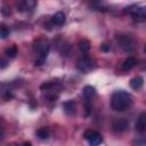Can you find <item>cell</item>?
<instances>
[{"mask_svg": "<svg viewBox=\"0 0 146 146\" xmlns=\"http://www.w3.org/2000/svg\"><path fill=\"white\" fill-rule=\"evenodd\" d=\"M94 66H95V65H94L91 58H89L88 56H83V57L79 58V60H78V63H76L78 70L81 71V72H84V73H86V72H89L90 70H92Z\"/></svg>", "mask_w": 146, "mask_h": 146, "instance_id": "8992f818", "label": "cell"}, {"mask_svg": "<svg viewBox=\"0 0 146 146\" xmlns=\"http://www.w3.org/2000/svg\"><path fill=\"white\" fill-rule=\"evenodd\" d=\"M143 86H144V79L141 76H139V75L138 76H135L133 79L130 80V87L132 89H135V90L140 89Z\"/></svg>", "mask_w": 146, "mask_h": 146, "instance_id": "4fadbf2b", "label": "cell"}, {"mask_svg": "<svg viewBox=\"0 0 146 146\" xmlns=\"http://www.w3.org/2000/svg\"><path fill=\"white\" fill-rule=\"evenodd\" d=\"M8 146H21V145H17V144H10V145H8Z\"/></svg>", "mask_w": 146, "mask_h": 146, "instance_id": "cb8c5ba5", "label": "cell"}, {"mask_svg": "<svg viewBox=\"0 0 146 146\" xmlns=\"http://www.w3.org/2000/svg\"><path fill=\"white\" fill-rule=\"evenodd\" d=\"M125 11L129 13L135 21H144L146 19V7L145 6H130L125 8Z\"/></svg>", "mask_w": 146, "mask_h": 146, "instance_id": "3957f363", "label": "cell"}, {"mask_svg": "<svg viewBox=\"0 0 146 146\" xmlns=\"http://www.w3.org/2000/svg\"><path fill=\"white\" fill-rule=\"evenodd\" d=\"M79 49L82 52H88L90 50V42L88 40H81L79 42Z\"/></svg>", "mask_w": 146, "mask_h": 146, "instance_id": "9a60e30c", "label": "cell"}, {"mask_svg": "<svg viewBox=\"0 0 146 146\" xmlns=\"http://www.w3.org/2000/svg\"><path fill=\"white\" fill-rule=\"evenodd\" d=\"M84 138L88 141V144L90 146H98L103 143V137L99 132L95 131V130H87L84 132Z\"/></svg>", "mask_w": 146, "mask_h": 146, "instance_id": "277c9868", "label": "cell"}, {"mask_svg": "<svg viewBox=\"0 0 146 146\" xmlns=\"http://www.w3.org/2000/svg\"><path fill=\"white\" fill-rule=\"evenodd\" d=\"M56 87V83L55 82H44L43 84H41L40 89L43 90V91H50L51 89H54Z\"/></svg>", "mask_w": 146, "mask_h": 146, "instance_id": "ac0fdd59", "label": "cell"}, {"mask_svg": "<svg viewBox=\"0 0 146 146\" xmlns=\"http://www.w3.org/2000/svg\"><path fill=\"white\" fill-rule=\"evenodd\" d=\"M120 48L125 52H131L135 49V40L129 35H121L117 39Z\"/></svg>", "mask_w": 146, "mask_h": 146, "instance_id": "5b68a950", "label": "cell"}, {"mask_svg": "<svg viewBox=\"0 0 146 146\" xmlns=\"http://www.w3.org/2000/svg\"><path fill=\"white\" fill-rule=\"evenodd\" d=\"M100 49H102L103 51H108V50L111 49V47H110L107 43H104V44H102V46H100Z\"/></svg>", "mask_w": 146, "mask_h": 146, "instance_id": "ffe728a7", "label": "cell"}, {"mask_svg": "<svg viewBox=\"0 0 146 146\" xmlns=\"http://www.w3.org/2000/svg\"><path fill=\"white\" fill-rule=\"evenodd\" d=\"M137 64V60L136 58L133 57H128L123 63H122V70L123 71H130L131 68H133Z\"/></svg>", "mask_w": 146, "mask_h": 146, "instance_id": "7c38bea8", "label": "cell"}, {"mask_svg": "<svg viewBox=\"0 0 146 146\" xmlns=\"http://www.w3.org/2000/svg\"><path fill=\"white\" fill-rule=\"evenodd\" d=\"M0 36H1V39H6L7 36H9V29H8L5 24L1 25V29H0Z\"/></svg>", "mask_w": 146, "mask_h": 146, "instance_id": "d6986e66", "label": "cell"}, {"mask_svg": "<svg viewBox=\"0 0 146 146\" xmlns=\"http://www.w3.org/2000/svg\"><path fill=\"white\" fill-rule=\"evenodd\" d=\"M36 136L40 139H48V137H49V130L47 128H40L36 131Z\"/></svg>", "mask_w": 146, "mask_h": 146, "instance_id": "e0dca14e", "label": "cell"}, {"mask_svg": "<svg viewBox=\"0 0 146 146\" xmlns=\"http://www.w3.org/2000/svg\"><path fill=\"white\" fill-rule=\"evenodd\" d=\"M5 55L7 57H9V58H14L17 55V48H16V46H11V47L7 48L5 50Z\"/></svg>", "mask_w": 146, "mask_h": 146, "instance_id": "2e32d148", "label": "cell"}, {"mask_svg": "<svg viewBox=\"0 0 146 146\" xmlns=\"http://www.w3.org/2000/svg\"><path fill=\"white\" fill-rule=\"evenodd\" d=\"M1 13H2L3 15H8V14H9L10 11L8 10V8H7L6 6H2V9H1Z\"/></svg>", "mask_w": 146, "mask_h": 146, "instance_id": "44dd1931", "label": "cell"}, {"mask_svg": "<svg viewBox=\"0 0 146 146\" xmlns=\"http://www.w3.org/2000/svg\"><path fill=\"white\" fill-rule=\"evenodd\" d=\"M35 6H36V2H35V1H32V0H24V1H22V2L18 5V8H19L21 11H30V10H32Z\"/></svg>", "mask_w": 146, "mask_h": 146, "instance_id": "8fae6325", "label": "cell"}, {"mask_svg": "<svg viewBox=\"0 0 146 146\" xmlns=\"http://www.w3.org/2000/svg\"><path fill=\"white\" fill-rule=\"evenodd\" d=\"M34 49L38 52V58L35 59V66L42 65L49 54V43L46 39H39L34 43Z\"/></svg>", "mask_w": 146, "mask_h": 146, "instance_id": "7a4b0ae2", "label": "cell"}, {"mask_svg": "<svg viewBox=\"0 0 146 146\" xmlns=\"http://www.w3.org/2000/svg\"><path fill=\"white\" fill-rule=\"evenodd\" d=\"M135 129L137 132H140V133L146 131V112H143L138 115L135 124Z\"/></svg>", "mask_w": 146, "mask_h": 146, "instance_id": "ba28073f", "label": "cell"}, {"mask_svg": "<svg viewBox=\"0 0 146 146\" xmlns=\"http://www.w3.org/2000/svg\"><path fill=\"white\" fill-rule=\"evenodd\" d=\"M63 108H64L66 114L72 115V114L75 113V103L73 100H67L63 104Z\"/></svg>", "mask_w": 146, "mask_h": 146, "instance_id": "5bb4252c", "label": "cell"}, {"mask_svg": "<svg viewBox=\"0 0 146 146\" xmlns=\"http://www.w3.org/2000/svg\"><path fill=\"white\" fill-rule=\"evenodd\" d=\"M66 21V17H65V14L62 13V11H57L52 17H51V23L54 25H57V26H60L65 23Z\"/></svg>", "mask_w": 146, "mask_h": 146, "instance_id": "30bf717a", "label": "cell"}, {"mask_svg": "<svg viewBox=\"0 0 146 146\" xmlns=\"http://www.w3.org/2000/svg\"><path fill=\"white\" fill-rule=\"evenodd\" d=\"M128 128H129V123L125 119H115L112 122V129L116 133H122L127 131Z\"/></svg>", "mask_w": 146, "mask_h": 146, "instance_id": "52a82bcc", "label": "cell"}, {"mask_svg": "<svg viewBox=\"0 0 146 146\" xmlns=\"http://www.w3.org/2000/svg\"><path fill=\"white\" fill-rule=\"evenodd\" d=\"M21 146H32V144L30 141H24L23 144H21Z\"/></svg>", "mask_w": 146, "mask_h": 146, "instance_id": "603a6c76", "label": "cell"}, {"mask_svg": "<svg viewBox=\"0 0 146 146\" xmlns=\"http://www.w3.org/2000/svg\"><path fill=\"white\" fill-rule=\"evenodd\" d=\"M82 95H83V98L86 99L87 103L91 102L96 97V89L92 86H86L82 90Z\"/></svg>", "mask_w": 146, "mask_h": 146, "instance_id": "9c48e42d", "label": "cell"}, {"mask_svg": "<svg viewBox=\"0 0 146 146\" xmlns=\"http://www.w3.org/2000/svg\"><path fill=\"white\" fill-rule=\"evenodd\" d=\"M133 104L132 96L124 91V90H117L112 95L111 99V106L116 112H124L129 110Z\"/></svg>", "mask_w": 146, "mask_h": 146, "instance_id": "6da1fadb", "label": "cell"}, {"mask_svg": "<svg viewBox=\"0 0 146 146\" xmlns=\"http://www.w3.org/2000/svg\"><path fill=\"white\" fill-rule=\"evenodd\" d=\"M6 66H7V60H6L5 58H2V59H1V66H0V67H1V68H5Z\"/></svg>", "mask_w": 146, "mask_h": 146, "instance_id": "7402d4cb", "label": "cell"}]
</instances>
